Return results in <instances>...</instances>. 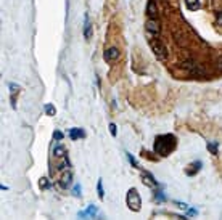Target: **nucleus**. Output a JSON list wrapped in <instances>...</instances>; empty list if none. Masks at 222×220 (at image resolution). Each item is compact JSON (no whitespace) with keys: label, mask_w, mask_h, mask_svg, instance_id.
Segmentation results:
<instances>
[{"label":"nucleus","mask_w":222,"mask_h":220,"mask_svg":"<svg viewBox=\"0 0 222 220\" xmlns=\"http://www.w3.org/2000/svg\"><path fill=\"white\" fill-rule=\"evenodd\" d=\"M40 188H48V182H47V178H40Z\"/></svg>","instance_id":"nucleus-24"},{"label":"nucleus","mask_w":222,"mask_h":220,"mask_svg":"<svg viewBox=\"0 0 222 220\" xmlns=\"http://www.w3.org/2000/svg\"><path fill=\"white\" fill-rule=\"evenodd\" d=\"M127 158H129V161H131V162H132V164H134V166L137 167V161H135L134 158H132V154H129V153H127Z\"/></svg>","instance_id":"nucleus-27"},{"label":"nucleus","mask_w":222,"mask_h":220,"mask_svg":"<svg viewBox=\"0 0 222 220\" xmlns=\"http://www.w3.org/2000/svg\"><path fill=\"white\" fill-rule=\"evenodd\" d=\"M177 142H176V137L171 133H166V135H159L155 142V153L159 156H168L171 151L176 148Z\"/></svg>","instance_id":"nucleus-1"},{"label":"nucleus","mask_w":222,"mask_h":220,"mask_svg":"<svg viewBox=\"0 0 222 220\" xmlns=\"http://www.w3.org/2000/svg\"><path fill=\"white\" fill-rule=\"evenodd\" d=\"M103 58H105V61H114V60L119 58V50L116 48V47H110V48L105 50Z\"/></svg>","instance_id":"nucleus-5"},{"label":"nucleus","mask_w":222,"mask_h":220,"mask_svg":"<svg viewBox=\"0 0 222 220\" xmlns=\"http://www.w3.org/2000/svg\"><path fill=\"white\" fill-rule=\"evenodd\" d=\"M217 68L222 71V56H219V58H217Z\"/></svg>","instance_id":"nucleus-28"},{"label":"nucleus","mask_w":222,"mask_h":220,"mask_svg":"<svg viewBox=\"0 0 222 220\" xmlns=\"http://www.w3.org/2000/svg\"><path fill=\"white\" fill-rule=\"evenodd\" d=\"M45 113H47L48 116H53V114H55V108H53L52 105H45Z\"/></svg>","instance_id":"nucleus-18"},{"label":"nucleus","mask_w":222,"mask_h":220,"mask_svg":"<svg viewBox=\"0 0 222 220\" xmlns=\"http://www.w3.org/2000/svg\"><path fill=\"white\" fill-rule=\"evenodd\" d=\"M145 29H147L150 34H159V24H158V21L155 19H148L147 23H145Z\"/></svg>","instance_id":"nucleus-6"},{"label":"nucleus","mask_w":222,"mask_h":220,"mask_svg":"<svg viewBox=\"0 0 222 220\" xmlns=\"http://www.w3.org/2000/svg\"><path fill=\"white\" fill-rule=\"evenodd\" d=\"M176 204H177V206H179L180 209H188V206H187L185 203H179V201H176Z\"/></svg>","instance_id":"nucleus-25"},{"label":"nucleus","mask_w":222,"mask_h":220,"mask_svg":"<svg viewBox=\"0 0 222 220\" xmlns=\"http://www.w3.org/2000/svg\"><path fill=\"white\" fill-rule=\"evenodd\" d=\"M147 15L150 19H155L158 16V8H156V3L155 0H148V5H147Z\"/></svg>","instance_id":"nucleus-7"},{"label":"nucleus","mask_w":222,"mask_h":220,"mask_svg":"<svg viewBox=\"0 0 222 220\" xmlns=\"http://www.w3.org/2000/svg\"><path fill=\"white\" fill-rule=\"evenodd\" d=\"M71 185H73V174L71 172H65L61 177V180H60V186L61 188H69Z\"/></svg>","instance_id":"nucleus-8"},{"label":"nucleus","mask_w":222,"mask_h":220,"mask_svg":"<svg viewBox=\"0 0 222 220\" xmlns=\"http://www.w3.org/2000/svg\"><path fill=\"white\" fill-rule=\"evenodd\" d=\"M142 178H143V183L147 185V186L150 188H156L158 183H156V180H155V177L150 174V172H143V175H142Z\"/></svg>","instance_id":"nucleus-9"},{"label":"nucleus","mask_w":222,"mask_h":220,"mask_svg":"<svg viewBox=\"0 0 222 220\" xmlns=\"http://www.w3.org/2000/svg\"><path fill=\"white\" fill-rule=\"evenodd\" d=\"M8 87H10V93H11V95H15V92L18 90V85H15V84L11 82V84H10Z\"/></svg>","instance_id":"nucleus-22"},{"label":"nucleus","mask_w":222,"mask_h":220,"mask_svg":"<svg viewBox=\"0 0 222 220\" xmlns=\"http://www.w3.org/2000/svg\"><path fill=\"white\" fill-rule=\"evenodd\" d=\"M97 190H98V196H100V199H103V198H105V191H103V182H102V178L98 180V185H97Z\"/></svg>","instance_id":"nucleus-16"},{"label":"nucleus","mask_w":222,"mask_h":220,"mask_svg":"<svg viewBox=\"0 0 222 220\" xmlns=\"http://www.w3.org/2000/svg\"><path fill=\"white\" fill-rule=\"evenodd\" d=\"M82 137H85V133H84L82 129L74 127V129H71V130H69V138L71 140H77V138H82Z\"/></svg>","instance_id":"nucleus-11"},{"label":"nucleus","mask_w":222,"mask_h":220,"mask_svg":"<svg viewBox=\"0 0 222 220\" xmlns=\"http://www.w3.org/2000/svg\"><path fill=\"white\" fill-rule=\"evenodd\" d=\"M53 154H55V158H65L66 151H65V148H63L61 145H57V146L53 148Z\"/></svg>","instance_id":"nucleus-13"},{"label":"nucleus","mask_w":222,"mask_h":220,"mask_svg":"<svg viewBox=\"0 0 222 220\" xmlns=\"http://www.w3.org/2000/svg\"><path fill=\"white\" fill-rule=\"evenodd\" d=\"M192 166H193L195 169H198V170L201 169V162H200V161H198V162H195V164H192ZM187 174H188V175H193V174H195V170H190V172H187Z\"/></svg>","instance_id":"nucleus-19"},{"label":"nucleus","mask_w":222,"mask_h":220,"mask_svg":"<svg viewBox=\"0 0 222 220\" xmlns=\"http://www.w3.org/2000/svg\"><path fill=\"white\" fill-rule=\"evenodd\" d=\"M150 47H151L155 56H156L159 61H166V60H168V50H166L164 44H163L159 39H151V40H150Z\"/></svg>","instance_id":"nucleus-2"},{"label":"nucleus","mask_w":222,"mask_h":220,"mask_svg":"<svg viewBox=\"0 0 222 220\" xmlns=\"http://www.w3.org/2000/svg\"><path fill=\"white\" fill-rule=\"evenodd\" d=\"M208 151H211L213 154H217V143H208Z\"/></svg>","instance_id":"nucleus-17"},{"label":"nucleus","mask_w":222,"mask_h":220,"mask_svg":"<svg viewBox=\"0 0 222 220\" xmlns=\"http://www.w3.org/2000/svg\"><path fill=\"white\" fill-rule=\"evenodd\" d=\"M188 215H196V211H195V209H190V211H188Z\"/></svg>","instance_id":"nucleus-30"},{"label":"nucleus","mask_w":222,"mask_h":220,"mask_svg":"<svg viewBox=\"0 0 222 220\" xmlns=\"http://www.w3.org/2000/svg\"><path fill=\"white\" fill-rule=\"evenodd\" d=\"M79 191H81V186H79V185H76V186H74V196H79V195H81Z\"/></svg>","instance_id":"nucleus-26"},{"label":"nucleus","mask_w":222,"mask_h":220,"mask_svg":"<svg viewBox=\"0 0 222 220\" xmlns=\"http://www.w3.org/2000/svg\"><path fill=\"white\" fill-rule=\"evenodd\" d=\"M53 137H55V138L58 140V142H60V140H63V133H61V132H60V130H55Z\"/></svg>","instance_id":"nucleus-23"},{"label":"nucleus","mask_w":222,"mask_h":220,"mask_svg":"<svg viewBox=\"0 0 222 220\" xmlns=\"http://www.w3.org/2000/svg\"><path fill=\"white\" fill-rule=\"evenodd\" d=\"M127 206L131 211L134 212H139L140 211V206H142V199H140V195L135 188H131L127 191Z\"/></svg>","instance_id":"nucleus-4"},{"label":"nucleus","mask_w":222,"mask_h":220,"mask_svg":"<svg viewBox=\"0 0 222 220\" xmlns=\"http://www.w3.org/2000/svg\"><path fill=\"white\" fill-rule=\"evenodd\" d=\"M216 23H217V26H222V11H219L216 15Z\"/></svg>","instance_id":"nucleus-20"},{"label":"nucleus","mask_w":222,"mask_h":220,"mask_svg":"<svg viewBox=\"0 0 222 220\" xmlns=\"http://www.w3.org/2000/svg\"><path fill=\"white\" fill-rule=\"evenodd\" d=\"M163 199H164V196L161 195V193H159V195H156V201H163Z\"/></svg>","instance_id":"nucleus-29"},{"label":"nucleus","mask_w":222,"mask_h":220,"mask_svg":"<svg viewBox=\"0 0 222 220\" xmlns=\"http://www.w3.org/2000/svg\"><path fill=\"white\" fill-rule=\"evenodd\" d=\"M97 212H98V211H97V207H95V206H89L85 211H79L77 215L82 217V219H84V217H95V215H97Z\"/></svg>","instance_id":"nucleus-10"},{"label":"nucleus","mask_w":222,"mask_h":220,"mask_svg":"<svg viewBox=\"0 0 222 220\" xmlns=\"http://www.w3.org/2000/svg\"><path fill=\"white\" fill-rule=\"evenodd\" d=\"M182 68H184L185 71H188L192 76H196V77H203V76H206L205 68H203L201 64L195 63L193 60H187V61H184V63H182Z\"/></svg>","instance_id":"nucleus-3"},{"label":"nucleus","mask_w":222,"mask_h":220,"mask_svg":"<svg viewBox=\"0 0 222 220\" xmlns=\"http://www.w3.org/2000/svg\"><path fill=\"white\" fill-rule=\"evenodd\" d=\"M185 5H187V8L192 10V11H196L200 8V0H185Z\"/></svg>","instance_id":"nucleus-12"},{"label":"nucleus","mask_w":222,"mask_h":220,"mask_svg":"<svg viewBox=\"0 0 222 220\" xmlns=\"http://www.w3.org/2000/svg\"><path fill=\"white\" fill-rule=\"evenodd\" d=\"M66 167H69V161H68V158H65V159L61 161V162H60V164L57 166L58 170H65Z\"/></svg>","instance_id":"nucleus-15"},{"label":"nucleus","mask_w":222,"mask_h":220,"mask_svg":"<svg viewBox=\"0 0 222 220\" xmlns=\"http://www.w3.org/2000/svg\"><path fill=\"white\" fill-rule=\"evenodd\" d=\"M110 132H111V135H113V137H116V133H118V130H116V125L113 122L110 124Z\"/></svg>","instance_id":"nucleus-21"},{"label":"nucleus","mask_w":222,"mask_h":220,"mask_svg":"<svg viewBox=\"0 0 222 220\" xmlns=\"http://www.w3.org/2000/svg\"><path fill=\"white\" fill-rule=\"evenodd\" d=\"M90 23H89V16H85V26H84V36L85 39H90Z\"/></svg>","instance_id":"nucleus-14"}]
</instances>
